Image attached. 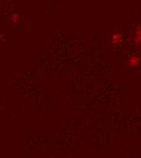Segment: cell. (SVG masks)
<instances>
[{
  "label": "cell",
  "instance_id": "1",
  "mask_svg": "<svg viewBox=\"0 0 141 158\" xmlns=\"http://www.w3.org/2000/svg\"><path fill=\"white\" fill-rule=\"evenodd\" d=\"M139 62H140L139 56H133L131 59L129 60V66L130 67H138L139 66Z\"/></svg>",
  "mask_w": 141,
  "mask_h": 158
},
{
  "label": "cell",
  "instance_id": "2",
  "mask_svg": "<svg viewBox=\"0 0 141 158\" xmlns=\"http://www.w3.org/2000/svg\"><path fill=\"white\" fill-rule=\"evenodd\" d=\"M122 35L121 34H114L113 35V39H112V43L114 44V45H121L122 44Z\"/></svg>",
  "mask_w": 141,
  "mask_h": 158
}]
</instances>
